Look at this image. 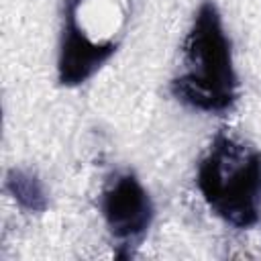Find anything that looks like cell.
Here are the masks:
<instances>
[{
	"instance_id": "5b68a950",
	"label": "cell",
	"mask_w": 261,
	"mask_h": 261,
	"mask_svg": "<svg viewBox=\"0 0 261 261\" xmlns=\"http://www.w3.org/2000/svg\"><path fill=\"white\" fill-rule=\"evenodd\" d=\"M4 188H6V192L14 198V202L22 210H29V212H45L47 206H49V200H47V192H45L43 181L35 173H31V171L12 167L6 173Z\"/></svg>"
},
{
	"instance_id": "3957f363",
	"label": "cell",
	"mask_w": 261,
	"mask_h": 261,
	"mask_svg": "<svg viewBox=\"0 0 261 261\" xmlns=\"http://www.w3.org/2000/svg\"><path fill=\"white\" fill-rule=\"evenodd\" d=\"M100 210L110 234L118 241L126 255L130 245H139L147 234L155 208L153 202L133 171L114 173L100 196Z\"/></svg>"
},
{
	"instance_id": "277c9868",
	"label": "cell",
	"mask_w": 261,
	"mask_h": 261,
	"mask_svg": "<svg viewBox=\"0 0 261 261\" xmlns=\"http://www.w3.org/2000/svg\"><path fill=\"white\" fill-rule=\"evenodd\" d=\"M84 0H63V29H61V43H59V57H57V77L63 86H80L88 82L114 53V41H92L80 20L77 12Z\"/></svg>"
},
{
	"instance_id": "7a4b0ae2",
	"label": "cell",
	"mask_w": 261,
	"mask_h": 261,
	"mask_svg": "<svg viewBox=\"0 0 261 261\" xmlns=\"http://www.w3.org/2000/svg\"><path fill=\"white\" fill-rule=\"evenodd\" d=\"M196 186L208 208L234 228L261 216V151L220 130L198 163Z\"/></svg>"
},
{
	"instance_id": "6da1fadb",
	"label": "cell",
	"mask_w": 261,
	"mask_h": 261,
	"mask_svg": "<svg viewBox=\"0 0 261 261\" xmlns=\"http://www.w3.org/2000/svg\"><path fill=\"white\" fill-rule=\"evenodd\" d=\"M186 71L171 80L169 92L181 104L202 112H224L237 100V73L230 39L212 0H204L184 41Z\"/></svg>"
}]
</instances>
